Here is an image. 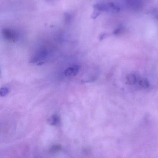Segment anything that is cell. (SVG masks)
<instances>
[{"mask_svg": "<svg viewBox=\"0 0 158 158\" xmlns=\"http://www.w3.org/2000/svg\"><path fill=\"white\" fill-rule=\"evenodd\" d=\"M124 31V29L123 26H120L115 30L113 33L115 35H119L122 33Z\"/></svg>", "mask_w": 158, "mask_h": 158, "instance_id": "7", "label": "cell"}, {"mask_svg": "<svg viewBox=\"0 0 158 158\" xmlns=\"http://www.w3.org/2000/svg\"><path fill=\"white\" fill-rule=\"evenodd\" d=\"M2 35L8 41H15L18 38V35L16 31L9 29H4L2 31Z\"/></svg>", "mask_w": 158, "mask_h": 158, "instance_id": "3", "label": "cell"}, {"mask_svg": "<svg viewBox=\"0 0 158 158\" xmlns=\"http://www.w3.org/2000/svg\"><path fill=\"white\" fill-rule=\"evenodd\" d=\"M94 9H96L100 12H119L121 10L120 6L113 2L108 4H95Z\"/></svg>", "mask_w": 158, "mask_h": 158, "instance_id": "1", "label": "cell"}, {"mask_svg": "<svg viewBox=\"0 0 158 158\" xmlns=\"http://www.w3.org/2000/svg\"><path fill=\"white\" fill-rule=\"evenodd\" d=\"M47 52L45 49H41L38 51L32 57L30 62L32 63H38V65H41L45 58L46 57Z\"/></svg>", "mask_w": 158, "mask_h": 158, "instance_id": "2", "label": "cell"}, {"mask_svg": "<svg viewBox=\"0 0 158 158\" xmlns=\"http://www.w3.org/2000/svg\"><path fill=\"white\" fill-rule=\"evenodd\" d=\"M62 147L60 145H56L53 146L51 148V151L53 152H56L59 151L61 149Z\"/></svg>", "mask_w": 158, "mask_h": 158, "instance_id": "9", "label": "cell"}, {"mask_svg": "<svg viewBox=\"0 0 158 158\" xmlns=\"http://www.w3.org/2000/svg\"><path fill=\"white\" fill-rule=\"evenodd\" d=\"M101 13V12L98 11V10L94 9V12L91 15V18L92 19H95L99 16V14Z\"/></svg>", "mask_w": 158, "mask_h": 158, "instance_id": "10", "label": "cell"}, {"mask_svg": "<svg viewBox=\"0 0 158 158\" xmlns=\"http://www.w3.org/2000/svg\"><path fill=\"white\" fill-rule=\"evenodd\" d=\"M125 5L133 10H139L142 7V3L141 0H124Z\"/></svg>", "mask_w": 158, "mask_h": 158, "instance_id": "4", "label": "cell"}, {"mask_svg": "<svg viewBox=\"0 0 158 158\" xmlns=\"http://www.w3.org/2000/svg\"><path fill=\"white\" fill-rule=\"evenodd\" d=\"M107 35V33H102V34H101V35H100V37H99V38H100V40H103V38H104L106 37Z\"/></svg>", "mask_w": 158, "mask_h": 158, "instance_id": "11", "label": "cell"}, {"mask_svg": "<svg viewBox=\"0 0 158 158\" xmlns=\"http://www.w3.org/2000/svg\"><path fill=\"white\" fill-rule=\"evenodd\" d=\"M9 89L7 87H3L0 90V95L1 97H5L9 93Z\"/></svg>", "mask_w": 158, "mask_h": 158, "instance_id": "8", "label": "cell"}, {"mask_svg": "<svg viewBox=\"0 0 158 158\" xmlns=\"http://www.w3.org/2000/svg\"><path fill=\"white\" fill-rule=\"evenodd\" d=\"M80 68L79 65H73L67 68L64 71V74L67 77H75L78 74Z\"/></svg>", "mask_w": 158, "mask_h": 158, "instance_id": "5", "label": "cell"}, {"mask_svg": "<svg viewBox=\"0 0 158 158\" xmlns=\"http://www.w3.org/2000/svg\"><path fill=\"white\" fill-rule=\"evenodd\" d=\"M47 122L50 125L56 126L59 122V117L57 115H53L47 119Z\"/></svg>", "mask_w": 158, "mask_h": 158, "instance_id": "6", "label": "cell"}]
</instances>
